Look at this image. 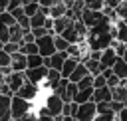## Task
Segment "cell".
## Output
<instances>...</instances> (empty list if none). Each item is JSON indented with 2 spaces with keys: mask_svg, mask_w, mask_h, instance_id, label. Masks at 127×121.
Masks as SVG:
<instances>
[{
  "mask_svg": "<svg viewBox=\"0 0 127 121\" xmlns=\"http://www.w3.org/2000/svg\"><path fill=\"white\" fill-rule=\"evenodd\" d=\"M18 52H22L24 56H30V54H38V46H36V40H34V42H26V44H20V46H18Z\"/></svg>",
  "mask_w": 127,
  "mask_h": 121,
  "instance_id": "603a6c76",
  "label": "cell"
},
{
  "mask_svg": "<svg viewBox=\"0 0 127 121\" xmlns=\"http://www.w3.org/2000/svg\"><path fill=\"white\" fill-rule=\"evenodd\" d=\"M46 73H48V67H46V65H38V67H26V69H24L26 79H28V81H32V83H36V85H40V83H42V79L46 77Z\"/></svg>",
  "mask_w": 127,
  "mask_h": 121,
  "instance_id": "5b68a950",
  "label": "cell"
},
{
  "mask_svg": "<svg viewBox=\"0 0 127 121\" xmlns=\"http://www.w3.org/2000/svg\"><path fill=\"white\" fill-rule=\"evenodd\" d=\"M64 14H65V4H64V2H58V4L50 6V12H48L50 18H60V16H64Z\"/></svg>",
  "mask_w": 127,
  "mask_h": 121,
  "instance_id": "7402d4cb",
  "label": "cell"
},
{
  "mask_svg": "<svg viewBox=\"0 0 127 121\" xmlns=\"http://www.w3.org/2000/svg\"><path fill=\"white\" fill-rule=\"evenodd\" d=\"M60 36L67 42V44H77V42H81L83 38H79V34L75 32V28H73V22H71V26H67L64 32H60Z\"/></svg>",
  "mask_w": 127,
  "mask_h": 121,
  "instance_id": "4fadbf2b",
  "label": "cell"
},
{
  "mask_svg": "<svg viewBox=\"0 0 127 121\" xmlns=\"http://www.w3.org/2000/svg\"><path fill=\"white\" fill-rule=\"evenodd\" d=\"M87 73H89V71H87V67H85L81 61H77V65L73 67V71L69 73V77H67V79H69V81H73V83H77V81H79L83 75H87Z\"/></svg>",
  "mask_w": 127,
  "mask_h": 121,
  "instance_id": "ac0fdd59",
  "label": "cell"
},
{
  "mask_svg": "<svg viewBox=\"0 0 127 121\" xmlns=\"http://www.w3.org/2000/svg\"><path fill=\"white\" fill-rule=\"evenodd\" d=\"M95 119H99V121H113V119H115V113H113L111 109H107V111L97 113V115H95Z\"/></svg>",
  "mask_w": 127,
  "mask_h": 121,
  "instance_id": "4dcf8cb0",
  "label": "cell"
},
{
  "mask_svg": "<svg viewBox=\"0 0 127 121\" xmlns=\"http://www.w3.org/2000/svg\"><path fill=\"white\" fill-rule=\"evenodd\" d=\"M26 81V75H24V71H10L8 75H6V83H8V87L12 89V93H16L18 91V87L22 85Z\"/></svg>",
  "mask_w": 127,
  "mask_h": 121,
  "instance_id": "ba28073f",
  "label": "cell"
},
{
  "mask_svg": "<svg viewBox=\"0 0 127 121\" xmlns=\"http://www.w3.org/2000/svg\"><path fill=\"white\" fill-rule=\"evenodd\" d=\"M119 2H121V0H103V6H105V8H115Z\"/></svg>",
  "mask_w": 127,
  "mask_h": 121,
  "instance_id": "60d3db41",
  "label": "cell"
},
{
  "mask_svg": "<svg viewBox=\"0 0 127 121\" xmlns=\"http://www.w3.org/2000/svg\"><path fill=\"white\" fill-rule=\"evenodd\" d=\"M77 65V60L75 58H65L64 60V63H62V67H60V73H62V77H69V73L73 71V67Z\"/></svg>",
  "mask_w": 127,
  "mask_h": 121,
  "instance_id": "e0dca14e",
  "label": "cell"
},
{
  "mask_svg": "<svg viewBox=\"0 0 127 121\" xmlns=\"http://www.w3.org/2000/svg\"><path fill=\"white\" fill-rule=\"evenodd\" d=\"M113 121H119V119H113Z\"/></svg>",
  "mask_w": 127,
  "mask_h": 121,
  "instance_id": "c3c4849f",
  "label": "cell"
},
{
  "mask_svg": "<svg viewBox=\"0 0 127 121\" xmlns=\"http://www.w3.org/2000/svg\"><path fill=\"white\" fill-rule=\"evenodd\" d=\"M103 85H105V75L103 73L93 75V87H103Z\"/></svg>",
  "mask_w": 127,
  "mask_h": 121,
  "instance_id": "d590c367",
  "label": "cell"
},
{
  "mask_svg": "<svg viewBox=\"0 0 127 121\" xmlns=\"http://www.w3.org/2000/svg\"><path fill=\"white\" fill-rule=\"evenodd\" d=\"M97 115L95 111V103L93 101H85V103H77V109L73 113V117L77 121H93Z\"/></svg>",
  "mask_w": 127,
  "mask_h": 121,
  "instance_id": "7a4b0ae2",
  "label": "cell"
},
{
  "mask_svg": "<svg viewBox=\"0 0 127 121\" xmlns=\"http://www.w3.org/2000/svg\"><path fill=\"white\" fill-rule=\"evenodd\" d=\"M62 105H64V101H62L56 93H50V95L46 97V101H44V107H46V111H48L50 117L62 115Z\"/></svg>",
  "mask_w": 127,
  "mask_h": 121,
  "instance_id": "277c9868",
  "label": "cell"
},
{
  "mask_svg": "<svg viewBox=\"0 0 127 121\" xmlns=\"http://www.w3.org/2000/svg\"><path fill=\"white\" fill-rule=\"evenodd\" d=\"M71 18H67L65 14L64 16H60V18H54V34H60V32H64L67 26H71Z\"/></svg>",
  "mask_w": 127,
  "mask_h": 121,
  "instance_id": "2e32d148",
  "label": "cell"
},
{
  "mask_svg": "<svg viewBox=\"0 0 127 121\" xmlns=\"http://www.w3.org/2000/svg\"><path fill=\"white\" fill-rule=\"evenodd\" d=\"M111 99L113 101H119V103H127V87L125 85H115L111 87Z\"/></svg>",
  "mask_w": 127,
  "mask_h": 121,
  "instance_id": "9a60e30c",
  "label": "cell"
},
{
  "mask_svg": "<svg viewBox=\"0 0 127 121\" xmlns=\"http://www.w3.org/2000/svg\"><path fill=\"white\" fill-rule=\"evenodd\" d=\"M52 121H64V119H62V115H56V117H52Z\"/></svg>",
  "mask_w": 127,
  "mask_h": 121,
  "instance_id": "f6af8a7d",
  "label": "cell"
},
{
  "mask_svg": "<svg viewBox=\"0 0 127 121\" xmlns=\"http://www.w3.org/2000/svg\"><path fill=\"white\" fill-rule=\"evenodd\" d=\"M83 4L89 10H101L103 8V0H83Z\"/></svg>",
  "mask_w": 127,
  "mask_h": 121,
  "instance_id": "1f68e13d",
  "label": "cell"
},
{
  "mask_svg": "<svg viewBox=\"0 0 127 121\" xmlns=\"http://www.w3.org/2000/svg\"><path fill=\"white\" fill-rule=\"evenodd\" d=\"M28 111H32V101H28V99H22L20 95H12L10 97V117L12 119H18V117H22L24 113H28Z\"/></svg>",
  "mask_w": 127,
  "mask_h": 121,
  "instance_id": "6da1fadb",
  "label": "cell"
},
{
  "mask_svg": "<svg viewBox=\"0 0 127 121\" xmlns=\"http://www.w3.org/2000/svg\"><path fill=\"white\" fill-rule=\"evenodd\" d=\"M0 93H2V95H14V93H12V89L8 87V83H6V81H2V83H0Z\"/></svg>",
  "mask_w": 127,
  "mask_h": 121,
  "instance_id": "f35d334b",
  "label": "cell"
},
{
  "mask_svg": "<svg viewBox=\"0 0 127 121\" xmlns=\"http://www.w3.org/2000/svg\"><path fill=\"white\" fill-rule=\"evenodd\" d=\"M62 119H64V121H77L73 115H62Z\"/></svg>",
  "mask_w": 127,
  "mask_h": 121,
  "instance_id": "7bdbcfd3",
  "label": "cell"
},
{
  "mask_svg": "<svg viewBox=\"0 0 127 121\" xmlns=\"http://www.w3.org/2000/svg\"><path fill=\"white\" fill-rule=\"evenodd\" d=\"M75 85H77V89H85V87H93V75H91V73H87V75H83V77H81V79H79V81H77Z\"/></svg>",
  "mask_w": 127,
  "mask_h": 121,
  "instance_id": "f1b7e54d",
  "label": "cell"
},
{
  "mask_svg": "<svg viewBox=\"0 0 127 121\" xmlns=\"http://www.w3.org/2000/svg\"><path fill=\"white\" fill-rule=\"evenodd\" d=\"M65 58H67V52H54L52 56L44 58V65H46V67H54V69H60Z\"/></svg>",
  "mask_w": 127,
  "mask_h": 121,
  "instance_id": "9c48e42d",
  "label": "cell"
},
{
  "mask_svg": "<svg viewBox=\"0 0 127 121\" xmlns=\"http://www.w3.org/2000/svg\"><path fill=\"white\" fill-rule=\"evenodd\" d=\"M115 14H117V18L121 20V22H125L127 24V2H119L117 6H115Z\"/></svg>",
  "mask_w": 127,
  "mask_h": 121,
  "instance_id": "4316f807",
  "label": "cell"
},
{
  "mask_svg": "<svg viewBox=\"0 0 127 121\" xmlns=\"http://www.w3.org/2000/svg\"><path fill=\"white\" fill-rule=\"evenodd\" d=\"M16 24L22 28V30H30V18L26 16V14H22V16H18L16 18Z\"/></svg>",
  "mask_w": 127,
  "mask_h": 121,
  "instance_id": "d6a6232c",
  "label": "cell"
},
{
  "mask_svg": "<svg viewBox=\"0 0 127 121\" xmlns=\"http://www.w3.org/2000/svg\"><path fill=\"white\" fill-rule=\"evenodd\" d=\"M58 2H64V0H38V4L40 6H46V8H50V6L58 4Z\"/></svg>",
  "mask_w": 127,
  "mask_h": 121,
  "instance_id": "ab89813d",
  "label": "cell"
},
{
  "mask_svg": "<svg viewBox=\"0 0 127 121\" xmlns=\"http://www.w3.org/2000/svg\"><path fill=\"white\" fill-rule=\"evenodd\" d=\"M115 119H119V121H127V103L117 111V115H115Z\"/></svg>",
  "mask_w": 127,
  "mask_h": 121,
  "instance_id": "74e56055",
  "label": "cell"
},
{
  "mask_svg": "<svg viewBox=\"0 0 127 121\" xmlns=\"http://www.w3.org/2000/svg\"><path fill=\"white\" fill-rule=\"evenodd\" d=\"M119 83H121V85H125V87H127V77H123V79H121V81H119Z\"/></svg>",
  "mask_w": 127,
  "mask_h": 121,
  "instance_id": "7dc6e473",
  "label": "cell"
},
{
  "mask_svg": "<svg viewBox=\"0 0 127 121\" xmlns=\"http://www.w3.org/2000/svg\"><path fill=\"white\" fill-rule=\"evenodd\" d=\"M36 121H52V117H46V115H36Z\"/></svg>",
  "mask_w": 127,
  "mask_h": 121,
  "instance_id": "b9f144b4",
  "label": "cell"
},
{
  "mask_svg": "<svg viewBox=\"0 0 127 121\" xmlns=\"http://www.w3.org/2000/svg\"><path fill=\"white\" fill-rule=\"evenodd\" d=\"M16 95H20L22 99H28V101H32V99H36V95H38V85L26 79V81H24V83L18 87Z\"/></svg>",
  "mask_w": 127,
  "mask_h": 121,
  "instance_id": "52a82bcc",
  "label": "cell"
},
{
  "mask_svg": "<svg viewBox=\"0 0 127 121\" xmlns=\"http://www.w3.org/2000/svg\"><path fill=\"white\" fill-rule=\"evenodd\" d=\"M103 16H105V14H103L101 10H89V8H83V12H81L79 20H81L87 28H91V26H95Z\"/></svg>",
  "mask_w": 127,
  "mask_h": 121,
  "instance_id": "8992f818",
  "label": "cell"
},
{
  "mask_svg": "<svg viewBox=\"0 0 127 121\" xmlns=\"http://www.w3.org/2000/svg\"><path fill=\"white\" fill-rule=\"evenodd\" d=\"M2 50H4L6 54H10V56H12V54H16V52H18V44H14V42H4V44H2Z\"/></svg>",
  "mask_w": 127,
  "mask_h": 121,
  "instance_id": "836d02e7",
  "label": "cell"
},
{
  "mask_svg": "<svg viewBox=\"0 0 127 121\" xmlns=\"http://www.w3.org/2000/svg\"><path fill=\"white\" fill-rule=\"evenodd\" d=\"M115 60H117V54H115V50H113L111 46H109V48H105V50H101V56H99L101 69H103V67H111Z\"/></svg>",
  "mask_w": 127,
  "mask_h": 121,
  "instance_id": "30bf717a",
  "label": "cell"
},
{
  "mask_svg": "<svg viewBox=\"0 0 127 121\" xmlns=\"http://www.w3.org/2000/svg\"><path fill=\"white\" fill-rule=\"evenodd\" d=\"M36 46H38V54L42 58H48L56 52V46H54V36L52 34H46V36H40L36 38Z\"/></svg>",
  "mask_w": 127,
  "mask_h": 121,
  "instance_id": "3957f363",
  "label": "cell"
},
{
  "mask_svg": "<svg viewBox=\"0 0 127 121\" xmlns=\"http://www.w3.org/2000/svg\"><path fill=\"white\" fill-rule=\"evenodd\" d=\"M38 65H44V58L40 54H30L26 56V67H38Z\"/></svg>",
  "mask_w": 127,
  "mask_h": 121,
  "instance_id": "cb8c5ba5",
  "label": "cell"
},
{
  "mask_svg": "<svg viewBox=\"0 0 127 121\" xmlns=\"http://www.w3.org/2000/svg\"><path fill=\"white\" fill-rule=\"evenodd\" d=\"M6 6H8V0H0V8L6 10Z\"/></svg>",
  "mask_w": 127,
  "mask_h": 121,
  "instance_id": "ee69618b",
  "label": "cell"
},
{
  "mask_svg": "<svg viewBox=\"0 0 127 121\" xmlns=\"http://www.w3.org/2000/svg\"><path fill=\"white\" fill-rule=\"evenodd\" d=\"M10 67L14 71H24L26 69V56L22 52H16L10 56Z\"/></svg>",
  "mask_w": 127,
  "mask_h": 121,
  "instance_id": "7c38bea8",
  "label": "cell"
},
{
  "mask_svg": "<svg viewBox=\"0 0 127 121\" xmlns=\"http://www.w3.org/2000/svg\"><path fill=\"white\" fill-rule=\"evenodd\" d=\"M75 91H77V85H75L73 81H67L65 91H64V95H62V101H64V103L71 101V99H73V95H75Z\"/></svg>",
  "mask_w": 127,
  "mask_h": 121,
  "instance_id": "44dd1931",
  "label": "cell"
},
{
  "mask_svg": "<svg viewBox=\"0 0 127 121\" xmlns=\"http://www.w3.org/2000/svg\"><path fill=\"white\" fill-rule=\"evenodd\" d=\"M44 22H46V16L40 10L30 16V28H40V26H44Z\"/></svg>",
  "mask_w": 127,
  "mask_h": 121,
  "instance_id": "d4e9b609",
  "label": "cell"
},
{
  "mask_svg": "<svg viewBox=\"0 0 127 121\" xmlns=\"http://www.w3.org/2000/svg\"><path fill=\"white\" fill-rule=\"evenodd\" d=\"M22 10H24V14L30 18L32 14H36V12L40 10V4H38V0H32V2H28V4H22Z\"/></svg>",
  "mask_w": 127,
  "mask_h": 121,
  "instance_id": "484cf974",
  "label": "cell"
},
{
  "mask_svg": "<svg viewBox=\"0 0 127 121\" xmlns=\"http://www.w3.org/2000/svg\"><path fill=\"white\" fill-rule=\"evenodd\" d=\"M123 60H125V63H127V48H125V52H123V56H121Z\"/></svg>",
  "mask_w": 127,
  "mask_h": 121,
  "instance_id": "bcb514c9",
  "label": "cell"
},
{
  "mask_svg": "<svg viewBox=\"0 0 127 121\" xmlns=\"http://www.w3.org/2000/svg\"><path fill=\"white\" fill-rule=\"evenodd\" d=\"M2 65H10V54H6L4 50H0V67Z\"/></svg>",
  "mask_w": 127,
  "mask_h": 121,
  "instance_id": "8d00e7d4",
  "label": "cell"
},
{
  "mask_svg": "<svg viewBox=\"0 0 127 121\" xmlns=\"http://www.w3.org/2000/svg\"><path fill=\"white\" fill-rule=\"evenodd\" d=\"M115 40L121 44H127V24L121 20H117V26H115Z\"/></svg>",
  "mask_w": 127,
  "mask_h": 121,
  "instance_id": "ffe728a7",
  "label": "cell"
},
{
  "mask_svg": "<svg viewBox=\"0 0 127 121\" xmlns=\"http://www.w3.org/2000/svg\"><path fill=\"white\" fill-rule=\"evenodd\" d=\"M0 22L6 24V26H12V24H16V18H14L8 10H4V12H0Z\"/></svg>",
  "mask_w": 127,
  "mask_h": 121,
  "instance_id": "f546056e",
  "label": "cell"
},
{
  "mask_svg": "<svg viewBox=\"0 0 127 121\" xmlns=\"http://www.w3.org/2000/svg\"><path fill=\"white\" fill-rule=\"evenodd\" d=\"M91 95H93V87H85V89H77L71 101H75V103H85V101H91Z\"/></svg>",
  "mask_w": 127,
  "mask_h": 121,
  "instance_id": "d6986e66",
  "label": "cell"
},
{
  "mask_svg": "<svg viewBox=\"0 0 127 121\" xmlns=\"http://www.w3.org/2000/svg\"><path fill=\"white\" fill-rule=\"evenodd\" d=\"M119 81H121V79H119L113 71H111V75L105 77V85H107V87H115V85H119Z\"/></svg>",
  "mask_w": 127,
  "mask_h": 121,
  "instance_id": "e575fe53",
  "label": "cell"
},
{
  "mask_svg": "<svg viewBox=\"0 0 127 121\" xmlns=\"http://www.w3.org/2000/svg\"><path fill=\"white\" fill-rule=\"evenodd\" d=\"M91 101H93V103H99V101H111V87H107V85H103V87H93Z\"/></svg>",
  "mask_w": 127,
  "mask_h": 121,
  "instance_id": "8fae6325",
  "label": "cell"
},
{
  "mask_svg": "<svg viewBox=\"0 0 127 121\" xmlns=\"http://www.w3.org/2000/svg\"><path fill=\"white\" fill-rule=\"evenodd\" d=\"M111 71H113L119 79L127 77V63H125V60L117 56V60H115V61H113V65H111Z\"/></svg>",
  "mask_w": 127,
  "mask_h": 121,
  "instance_id": "5bb4252c",
  "label": "cell"
},
{
  "mask_svg": "<svg viewBox=\"0 0 127 121\" xmlns=\"http://www.w3.org/2000/svg\"><path fill=\"white\" fill-rule=\"evenodd\" d=\"M54 46H56V52H65L69 44H67L60 34H54Z\"/></svg>",
  "mask_w": 127,
  "mask_h": 121,
  "instance_id": "83f0119b",
  "label": "cell"
}]
</instances>
